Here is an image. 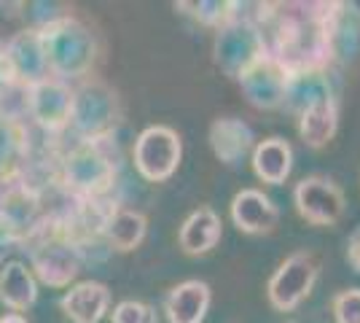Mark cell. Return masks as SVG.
I'll return each instance as SVG.
<instances>
[{"instance_id":"e0dca14e","label":"cell","mask_w":360,"mask_h":323,"mask_svg":"<svg viewBox=\"0 0 360 323\" xmlns=\"http://www.w3.org/2000/svg\"><path fill=\"white\" fill-rule=\"evenodd\" d=\"M293 170V148L283 138H266L255 143L253 148V172L258 181L271 186L285 184Z\"/></svg>"},{"instance_id":"ffe728a7","label":"cell","mask_w":360,"mask_h":323,"mask_svg":"<svg viewBox=\"0 0 360 323\" xmlns=\"http://www.w3.org/2000/svg\"><path fill=\"white\" fill-rule=\"evenodd\" d=\"M336 323H360V289L339 291L330 302Z\"/></svg>"},{"instance_id":"5b68a950","label":"cell","mask_w":360,"mask_h":323,"mask_svg":"<svg viewBox=\"0 0 360 323\" xmlns=\"http://www.w3.org/2000/svg\"><path fill=\"white\" fill-rule=\"evenodd\" d=\"M119 116L116 94L103 84H84L73 92V110L68 129H73L78 140L108 138Z\"/></svg>"},{"instance_id":"7a4b0ae2","label":"cell","mask_w":360,"mask_h":323,"mask_svg":"<svg viewBox=\"0 0 360 323\" xmlns=\"http://www.w3.org/2000/svg\"><path fill=\"white\" fill-rule=\"evenodd\" d=\"M119 175V151L108 138L75 140L62 159V184L73 197H108Z\"/></svg>"},{"instance_id":"6da1fadb","label":"cell","mask_w":360,"mask_h":323,"mask_svg":"<svg viewBox=\"0 0 360 323\" xmlns=\"http://www.w3.org/2000/svg\"><path fill=\"white\" fill-rule=\"evenodd\" d=\"M38 30L49 78H84L94 65V35L75 16H54Z\"/></svg>"},{"instance_id":"8fae6325","label":"cell","mask_w":360,"mask_h":323,"mask_svg":"<svg viewBox=\"0 0 360 323\" xmlns=\"http://www.w3.org/2000/svg\"><path fill=\"white\" fill-rule=\"evenodd\" d=\"M60 308L70 323H100L110 308V291L105 283L81 280L62 293Z\"/></svg>"},{"instance_id":"ac0fdd59","label":"cell","mask_w":360,"mask_h":323,"mask_svg":"<svg viewBox=\"0 0 360 323\" xmlns=\"http://www.w3.org/2000/svg\"><path fill=\"white\" fill-rule=\"evenodd\" d=\"M146 232H148V221H146L143 213H137V210H116L108 218L103 234H105L108 246L113 251L129 253L146 240Z\"/></svg>"},{"instance_id":"277c9868","label":"cell","mask_w":360,"mask_h":323,"mask_svg":"<svg viewBox=\"0 0 360 323\" xmlns=\"http://www.w3.org/2000/svg\"><path fill=\"white\" fill-rule=\"evenodd\" d=\"M317 272H320V264L309 251L290 253L285 262L274 270V275L266 283L269 305L280 312L296 310L315 289Z\"/></svg>"},{"instance_id":"cb8c5ba5","label":"cell","mask_w":360,"mask_h":323,"mask_svg":"<svg viewBox=\"0 0 360 323\" xmlns=\"http://www.w3.org/2000/svg\"><path fill=\"white\" fill-rule=\"evenodd\" d=\"M285 323H293V321H285Z\"/></svg>"},{"instance_id":"603a6c76","label":"cell","mask_w":360,"mask_h":323,"mask_svg":"<svg viewBox=\"0 0 360 323\" xmlns=\"http://www.w3.org/2000/svg\"><path fill=\"white\" fill-rule=\"evenodd\" d=\"M0 323H27L19 312H6V315H0Z\"/></svg>"},{"instance_id":"7c38bea8","label":"cell","mask_w":360,"mask_h":323,"mask_svg":"<svg viewBox=\"0 0 360 323\" xmlns=\"http://www.w3.org/2000/svg\"><path fill=\"white\" fill-rule=\"evenodd\" d=\"M339 127V106L328 92H320L307 100L299 119V135L309 148L328 146Z\"/></svg>"},{"instance_id":"9a60e30c","label":"cell","mask_w":360,"mask_h":323,"mask_svg":"<svg viewBox=\"0 0 360 323\" xmlns=\"http://www.w3.org/2000/svg\"><path fill=\"white\" fill-rule=\"evenodd\" d=\"M221 237H224V224H221V215L212 208L194 210L183 221V227L178 232V243L188 256L210 253L212 248L221 243Z\"/></svg>"},{"instance_id":"d6986e66","label":"cell","mask_w":360,"mask_h":323,"mask_svg":"<svg viewBox=\"0 0 360 323\" xmlns=\"http://www.w3.org/2000/svg\"><path fill=\"white\" fill-rule=\"evenodd\" d=\"M110 321L113 323H159L156 318V310L146 305V302H137V299H124L119 302L113 312H110Z\"/></svg>"},{"instance_id":"9c48e42d","label":"cell","mask_w":360,"mask_h":323,"mask_svg":"<svg viewBox=\"0 0 360 323\" xmlns=\"http://www.w3.org/2000/svg\"><path fill=\"white\" fill-rule=\"evenodd\" d=\"M3 57L8 62L11 73H14L16 84H22L25 89L49 78V68H46V57L44 49H41V38H38V30H22L8 38L6 49H0Z\"/></svg>"},{"instance_id":"44dd1931","label":"cell","mask_w":360,"mask_h":323,"mask_svg":"<svg viewBox=\"0 0 360 323\" xmlns=\"http://www.w3.org/2000/svg\"><path fill=\"white\" fill-rule=\"evenodd\" d=\"M347 262L355 272H360V227L347 240Z\"/></svg>"},{"instance_id":"30bf717a","label":"cell","mask_w":360,"mask_h":323,"mask_svg":"<svg viewBox=\"0 0 360 323\" xmlns=\"http://www.w3.org/2000/svg\"><path fill=\"white\" fill-rule=\"evenodd\" d=\"M229 213H231L234 227L245 232V234H266L280 221L277 205L261 189H242V191H237L234 200H231Z\"/></svg>"},{"instance_id":"8992f818","label":"cell","mask_w":360,"mask_h":323,"mask_svg":"<svg viewBox=\"0 0 360 323\" xmlns=\"http://www.w3.org/2000/svg\"><path fill=\"white\" fill-rule=\"evenodd\" d=\"M32 275L51 289H68L84 267L81 248L62 234H46L30 251Z\"/></svg>"},{"instance_id":"7402d4cb","label":"cell","mask_w":360,"mask_h":323,"mask_svg":"<svg viewBox=\"0 0 360 323\" xmlns=\"http://www.w3.org/2000/svg\"><path fill=\"white\" fill-rule=\"evenodd\" d=\"M16 84L14 73H11V68H8V62H6V57H3V51H0V97L8 92L11 87Z\"/></svg>"},{"instance_id":"2e32d148","label":"cell","mask_w":360,"mask_h":323,"mask_svg":"<svg viewBox=\"0 0 360 323\" xmlns=\"http://www.w3.org/2000/svg\"><path fill=\"white\" fill-rule=\"evenodd\" d=\"M0 302L14 312H25L38 302V280L22 262H6L0 267Z\"/></svg>"},{"instance_id":"3957f363","label":"cell","mask_w":360,"mask_h":323,"mask_svg":"<svg viewBox=\"0 0 360 323\" xmlns=\"http://www.w3.org/2000/svg\"><path fill=\"white\" fill-rule=\"evenodd\" d=\"M180 156H183L180 135L165 124L146 127L137 135L135 151H132L135 170L150 184H162L167 178H172L180 165Z\"/></svg>"},{"instance_id":"ba28073f","label":"cell","mask_w":360,"mask_h":323,"mask_svg":"<svg viewBox=\"0 0 360 323\" xmlns=\"http://www.w3.org/2000/svg\"><path fill=\"white\" fill-rule=\"evenodd\" d=\"M73 110V89L60 78H44L27 87V113L46 132L68 129Z\"/></svg>"},{"instance_id":"4fadbf2b","label":"cell","mask_w":360,"mask_h":323,"mask_svg":"<svg viewBox=\"0 0 360 323\" xmlns=\"http://www.w3.org/2000/svg\"><path fill=\"white\" fill-rule=\"evenodd\" d=\"M212 302V291L205 280H183L165 296L169 323H202Z\"/></svg>"},{"instance_id":"5bb4252c","label":"cell","mask_w":360,"mask_h":323,"mask_svg":"<svg viewBox=\"0 0 360 323\" xmlns=\"http://www.w3.org/2000/svg\"><path fill=\"white\" fill-rule=\"evenodd\" d=\"M253 129L242 119H231V116H224V119H215L210 127V146L215 156L226 162V165H237L245 156L255 148L253 143Z\"/></svg>"},{"instance_id":"52a82bcc","label":"cell","mask_w":360,"mask_h":323,"mask_svg":"<svg viewBox=\"0 0 360 323\" xmlns=\"http://www.w3.org/2000/svg\"><path fill=\"white\" fill-rule=\"evenodd\" d=\"M293 205L304 221L315 227H330L345 215V191L326 175L301 178L293 189Z\"/></svg>"}]
</instances>
